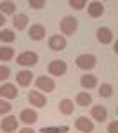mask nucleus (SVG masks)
I'll list each match as a JSON object with an SVG mask.
<instances>
[{
	"label": "nucleus",
	"instance_id": "obj_20",
	"mask_svg": "<svg viewBox=\"0 0 118 133\" xmlns=\"http://www.w3.org/2000/svg\"><path fill=\"white\" fill-rule=\"evenodd\" d=\"M91 94L88 91H81L77 96H75V103L79 105V107H88V105H91Z\"/></svg>",
	"mask_w": 118,
	"mask_h": 133
},
{
	"label": "nucleus",
	"instance_id": "obj_33",
	"mask_svg": "<svg viewBox=\"0 0 118 133\" xmlns=\"http://www.w3.org/2000/svg\"><path fill=\"white\" fill-rule=\"evenodd\" d=\"M116 114H118V108H116Z\"/></svg>",
	"mask_w": 118,
	"mask_h": 133
},
{
	"label": "nucleus",
	"instance_id": "obj_16",
	"mask_svg": "<svg viewBox=\"0 0 118 133\" xmlns=\"http://www.w3.org/2000/svg\"><path fill=\"white\" fill-rule=\"evenodd\" d=\"M104 12H106V7H104L102 2H91V4H88V14L91 18H100Z\"/></svg>",
	"mask_w": 118,
	"mask_h": 133
},
{
	"label": "nucleus",
	"instance_id": "obj_8",
	"mask_svg": "<svg viewBox=\"0 0 118 133\" xmlns=\"http://www.w3.org/2000/svg\"><path fill=\"white\" fill-rule=\"evenodd\" d=\"M75 128H77L81 133H91L93 130H95V124H93L91 119H88L86 115H81V117L75 121Z\"/></svg>",
	"mask_w": 118,
	"mask_h": 133
},
{
	"label": "nucleus",
	"instance_id": "obj_14",
	"mask_svg": "<svg viewBox=\"0 0 118 133\" xmlns=\"http://www.w3.org/2000/svg\"><path fill=\"white\" fill-rule=\"evenodd\" d=\"M97 39L100 44H109V43H113V32L111 29H107V27H98L97 29Z\"/></svg>",
	"mask_w": 118,
	"mask_h": 133
},
{
	"label": "nucleus",
	"instance_id": "obj_15",
	"mask_svg": "<svg viewBox=\"0 0 118 133\" xmlns=\"http://www.w3.org/2000/svg\"><path fill=\"white\" fill-rule=\"evenodd\" d=\"M81 87L84 89V91H89V89H95L98 87V80H97L95 75H89V73H86L81 76Z\"/></svg>",
	"mask_w": 118,
	"mask_h": 133
},
{
	"label": "nucleus",
	"instance_id": "obj_18",
	"mask_svg": "<svg viewBox=\"0 0 118 133\" xmlns=\"http://www.w3.org/2000/svg\"><path fill=\"white\" fill-rule=\"evenodd\" d=\"M27 25H29V18H27V14H16L14 18H13V27L16 29V30H25L27 29Z\"/></svg>",
	"mask_w": 118,
	"mask_h": 133
},
{
	"label": "nucleus",
	"instance_id": "obj_27",
	"mask_svg": "<svg viewBox=\"0 0 118 133\" xmlns=\"http://www.w3.org/2000/svg\"><path fill=\"white\" fill-rule=\"evenodd\" d=\"M11 76V69L7 66H0V82H5Z\"/></svg>",
	"mask_w": 118,
	"mask_h": 133
},
{
	"label": "nucleus",
	"instance_id": "obj_22",
	"mask_svg": "<svg viewBox=\"0 0 118 133\" xmlns=\"http://www.w3.org/2000/svg\"><path fill=\"white\" fill-rule=\"evenodd\" d=\"M0 12L5 16V14H14L16 12V4L11 2V0H2L0 2Z\"/></svg>",
	"mask_w": 118,
	"mask_h": 133
},
{
	"label": "nucleus",
	"instance_id": "obj_1",
	"mask_svg": "<svg viewBox=\"0 0 118 133\" xmlns=\"http://www.w3.org/2000/svg\"><path fill=\"white\" fill-rule=\"evenodd\" d=\"M77 29H79V20L75 16H64L59 23V30L64 36H74L77 32Z\"/></svg>",
	"mask_w": 118,
	"mask_h": 133
},
{
	"label": "nucleus",
	"instance_id": "obj_23",
	"mask_svg": "<svg viewBox=\"0 0 118 133\" xmlns=\"http://www.w3.org/2000/svg\"><path fill=\"white\" fill-rule=\"evenodd\" d=\"M14 39H16V34L11 30V29H2V32H0V41H2V43L11 44Z\"/></svg>",
	"mask_w": 118,
	"mask_h": 133
},
{
	"label": "nucleus",
	"instance_id": "obj_10",
	"mask_svg": "<svg viewBox=\"0 0 118 133\" xmlns=\"http://www.w3.org/2000/svg\"><path fill=\"white\" fill-rule=\"evenodd\" d=\"M0 128H2L4 133H14L16 130H18V119H16L14 115H7V117L2 119Z\"/></svg>",
	"mask_w": 118,
	"mask_h": 133
},
{
	"label": "nucleus",
	"instance_id": "obj_13",
	"mask_svg": "<svg viewBox=\"0 0 118 133\" xmlns=\"http://www.w3.org/2000/svg\"><path fill=\"white\" fill-rule=\"evenodd\" d=\"M32 71L31 69H21V71L16 73V83L20 85V87H29L32 83Z\"/></svg>",
	"mask_w": 118,
	"mask_h": 133
},
{
	"label": "nucleus",
	"instance_id": "obj_21",
	"mask_svg": "<svg viewBox=\"0 0 118 133\" xmlns=\"http://www.w3.org/2000/svg\"><path fill=\"white\" fill-rule=\"evenodd\" d=\"M14 57V48L5 44V46H0V62H9Z\"/></svg>",
	"mask_w": 118,
	"mask_h": 133
},
{
	"label": "nucleus",
	"instance_id": "obj_12",
	"mask_svg": "<svg viewBox=\"0 0 118 133\" xmlns=\"http://www.w3.org/2000/svg\"><path fill=\"white\" fill-rule=\"evenodd\" d=\"M89 114H91V119H95L97 123H104L107 119V108L104 105H93Z\"/></svg>",
	"mask_w": 118,
	"mask_h": 133
},
{
	"label": "nucleus",
	"instance_id": "obj_31",
	"mask_svg": "<svg viewBox=\"0 0 118 133\" xmlns=\"http://www.w3.org/2000/svg\"><path fill=\"white\" fill-rule=\"evenodd\" d=\"M4 25H5V16L0 12V27H4Z\"/></svg>",
	"mask_w": 118,
	"mask_h": 133
},
{
	"label": "nucleus",
	"instance_id": "obj_19",
	"mask_svg": "<svg viewBox=\"0 0 118 133\" xmlns=\"http://www.w3.org/2000/svg\"><path fill=\"white\" fill-rule=\"evenodd\" d=\"M74 108H75L74 101L68 99V98H64V99L59 101V112L63 114V115H72L74 114Z\"/></svg>",
	"mask_w": 118,
	"mask_h": 133
},
{
	"label": "nucleus",
	"instance_id": "obj_2",
	"mask_svg": "<svg viewBox=\"0 0 118 133\" xmlns=\"http://www.w3.org/2000/svg\"><path fill=\"white\" fill-rule=\"evenodd\" d=\"M75 64H77L79 69H82V71L88 73L97 66V57L93 53H82V55H79V57L75 59Z\"/></svg>",
	"mask_w": 118,
	"mask_h": 133
},
{
	"label": "nucleus",
	"instance_id": "obj_28",
	"mask_svg": "<svg viewBox=\"0 0 118 133\" xmlns=\"http://www.w3.org/2000/svg\"><path fill=\"white\" fill-rule=\"evenodd\" d=\"M27 4H29V7H32V9H43L47 2L45 0H29Z\"/></svg>",
	"mask_w": 118,
	"mask_h": 133
},
{
	"label": "nucleus",
	"instance_id": "obj_9",
	"mask_svg": "<svg viewBox=\"0 0 118 133\" xmlns=\"http://www.w3.org/2000/svg\"><path fill=\"white\" fill-rule=\"evenodd\" d=\"M0 98L2 99H14L18 98V89L13 83H2L0 85Z\"/></svg>",
	"mask_w": 118,
	"mask_h": 133
},
{
	"label": "nucleus",
	"instance_id": "obj_25",
	"mask_svg": "<svg viewBox=\"0 0 118 133\" xmlns=\"http://www.w3.org/2000/svg\"><path fill=\"white\" fill-rule=\"evenodd\" d=\"M68 5H70L72 9H75V11H82L84 5H88V2H86V0H70Z\"/></svg>",
	"mask_w": 118,
	"mask_h": 133
},
{
	"label": "nucleus",
	"instance_id": "obj_24",
	"mask_svg": "<svg viewBox=\"0 0 118 133\" xmlns=\"http://www.w3.org/2000/svg\"><path fill=\"white\" fill-rule=\"evenodd\" d=\"M98 96H100V98H111V96H113V85H111V83H102V85H98Z\"/></svg>",
	"mask_w": 118,
	"mask_h": 133
},
{
	"label": "nucleus",
	"instance_id": "obj_26",
	"mask_svg": "<svg viewBox=\"0 0 118 133\" xmlns=\"http://www.w3.org/2000/svg\"><path fill=\"white\" fill-rule=\"evenodd\" d=\"M11 112V103L7 99H2L0 98V115H5Z\"/></svg>",
	"mask_w": 118,
	"mask_h": 133
},
{
	"label": "nucleus",
	"instance_id": "obj_29",
	"mask_svg": "<svg viewBox=\"0 0 118 133\" xmlns=\"http://www.w3.org/2000/svg\"><path fill=\"white\" fill-rule=\"evenodd\" d=\"M107 133H118V121H113L107 124Z\"/></svg>",
	"mask_w": 118,
	"mask_h": 133
},
{
	"label": "nucleus",
	"instance_id": "obj_11",
	"mask_svg": "<svg viewBox=\"0 0 118 133\" xmlns=\"http://www.w3.org/2000/svg\"><path fill=\"white\" fill-rule=\"evenodd\" d=\"M45 36H47V29L43 27L41 23L31 25V29H29V37H31L32 41H41V39H45Z\"/></svg>",
	"mask_w": 118,
	"mask_h": 133
},
{
	"label": "nucleus",
	"instance_id": "obj_3",
	"mask_svg": "<svg viewBox=\"0 0 118 133\" xmlns=\"http://www.w3.org/2000/svg\"><path fill=\"white\" fill-rule=\"evenodd\" d=\"M38 61H40V57H38L36 51H21L16 57V64H20L23 68H32V66L38 64Z\"/></svg>",
	"mask_w": 118,
	"mask_h": 133
},
{
	"label": "nucleus",
	"instance_id": "obj_7",
	"mask_svg": "<svg viewBox=\"0 0 118 133\" xmlns=\"http://www.w3.org/2000/svg\"><path fill=\"white\" fill-rule=\"evenodd\" d=\"M27 99L31 103L32 107H36V108H43L45 105H47V98H45V94L40 91H31L29 92V96H27Z\"/></svg>",
	"mask_w": 118,
	"mask_h": 133
},
{
	"label": "nucleus",
	"instance_id": "obj_6",
	"mask_svg": "<svg viewBox=\"0 0 118 133\" xmlns=\"http://www.w3.org/2000/svg\"><path fill=\"white\" fill-rule=\"evenodd\" d=\"M48 48L54 51H61L66 48V37L61 36V34H55V36H50L48 37Z\"/></svg>",
	"mask_w": 118,
	"mask_h": 133
},
{
	"label": "nucleus",
	"instance_id": "obj_4",
	"mask_svg": "<svg viewBox=\"0 0 118 133\" xmlns=\"http://www.w3.org/2000/svg\"><path fill=\"white\" fill-rule=\"evenodd\" d=\"M36 87H38L40 92L45 91V94H47V92H52L54 89H55V82H54V78L43 75V76H38V78H36Z\"/></svg>",
	"mask_w": 118,
	"mask_h": 133
},
{
	"label": "nucleus",
	"instance_id": "obj_32",
	"mask_svg": "<svg viewBox=\"0 0 118 133\" xmlns=\"http://www.w3.org/2000/svg\"><path fill=\"white\" fill-rule=\"evenodd\" d=\"M113 50H115V53H118V39L115 41V46H113Z\"/></svg>",
	"mask_w": 118,
	"mask_h": 133
},
{
	"label": "nucleus",
	"instance_id": "obj_30",
	"mask_svg": "<svg viewBox=\"0 0 118 133\" xmlns=\"http://www.w3.org/2000/svg\"><path fill=\"white\" fill-rule=\"evenodd\" d=\"M18 133H36V131H34L32 128H29V126H27V128H21V130H20Z\"/></svg>",
	"mask_w": 118,
	"mask_h": 133
},
{
	"label": "nucleus",
	"instance_id": "obj_17",
	"mask_svg": "<svg viewBox=\"0 0 118 133\" xmlns=\"http://www.w3.org/2000/svg\"><path fill=\"white\" fill-rule=\"evenodd\" d=\"M18 119H21L25 124H34L38 121V112L32 110V108H23L20 112V117H18Z\"/></svg>",
	"mask_w": 118,
	"mask_h": 133
},
{
	"label": "nucleus",
	"instance_id": "obj_5",
	"mask_svg": "<svg viewBox=\"0 0 118 133\" xmlns=\"http://www.w3.org/2000/svg\"><path fill=\"white\" fill-rule=\"evenodd\" d=\"M47 69H48V73H50L52 76H63V75H66V71H68V66H66L64 61L55 59V61H52L50 64H48Z\"/></svg>",
	"mask_w": 118,
	"mask_h": 133
}]
</instances>
